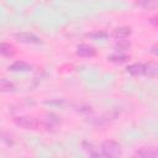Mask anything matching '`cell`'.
Returning a JSON list of instances; mask_svg holds the SVG:
<instances>
[{
	"mask_svg": "<svg viewBox=\"0 0 158 158\" xmlns=\"http://www.w3.org/2000/svg\"><path fill=\"white\" fill-rule=\"evenodd\" d=\"M100 153L101 157H109V158H115L121 154V146L116 141H105L102 142L100 147Z\"/></svg>",
	"mask_w": 158,
	"mask_h": 158,
	"instance_id": "obj_1",
	"label": "cell"
},
{
	"mask_svg": "<svg viewBox=\"0 0 158 158\" xmlns=\"http://www.w3.org/2000/svg\"><path fill=\"white\" fill-rule=\"evenodd\" d=\"M14 122L16 126L25 130H35L40 125V122L32 116H17L14 118Z\"/></svg>",
	"mask_w": 158,
	"mask_h": 158,
	"instance_id": "obj_2",
	"label": "cell"
},
{
	"mask_svg": "<svg viewBox=\"0 0 158 158\" xmlns=\"http://www.w3.org/2000/svg\"><path fill=\"white\" fill-rule=\"evenodd\" d=\"M14 37L16 38V41L21 42V43H27V44H40L42 43L41 38L38 36H36L35 33L31 32H17L14 35Z\"/></svg>",
	"mask_w": 158,
	"mask_h": 158,
	"instance_id": "obj_3",
	"label": "cell"
},
{
	"mask_svg": "<svg viewBox=\"0 0 158 158\" xmlns=\"http://www.w3.org/2000/svg\"><path fill=\"white\" fill-rule=\"evenodd\" d=\"M42 125H43V127L46 128V130H54V128H57L59 125H60V120H59V117L58 116H56V115H53V114H49V115H47L44 118H43V121H42Z\"/></svg>",
	"mask_w": 158,
	"mask_h": 158,
	"instance_id": "obj_4",
	"label": "cell"
},
{
	"mask_svg": "<svg viewBox=\"0 0 158 158\" xmlns=\"http://www.w3.org/2000/svg\"><path fill=\"white\" fill-rule=\"evenodd\" d=\"M136 157H142V158H157L158 157V151L154 147H142L135 152Z\"/></svg>",
	"mask_w": 158,
	"mask_h": 158,
	"instance_id": "obj_5",
	"label": "cell"
},
{
	"mask_svg": "<svg viewBox=\"0 0 158 158\" xmlns=\"http://www.w3.org/2000/svg\"><path fill=\"white\" fill-rule=\"evenodd\" d=\"M77 54L80 57H94L96 54V51L94 47L83 43V44H79L77 47Z\"/></svg>",
	"mask_w": 158,
	"mask_h": 158,
	"instance_id": "obj_6",
	"label": "cell"
},
{
	"mask_svg": "<svg viewBox=\"0 0 158 158\" xmlns=\"http://www.w3.org/2000/svg\"><path fill=\"white\" fill-rule=\"evenodd\" d=\"M31 69H32L31 64H28L23 60H16L9 65V70H12V72H28Z\"/></svg>",
	"mask_w": 158,
	"mask_h": 158,
	"instance_id": "obj_7",
	"label": "cell"
},
{
	"mask_svg": "<svg viewBox=\"0 0 158 158\" xmlns=\"http://www.w3.org/2000/svg\"><path fill=\"white\" fill-rule=\"evenodd\" d=\"M131 35V28L127 27V26H122V27H117L112 31L111 36L116 40H123V38H127L128 36Z\"/></svg>",
	"mask_w": 158,
	"mask_h": 158,
	"instance_id": "obj_8",
	"label": "cell"
},
{
	"mask_svg": "<svg viewBox=\"0 0 158 158\" xmlns=\"http://www.w3.org/2000/svg\"><path fill=\"white\" fill-rule=\"evenodd\" d=\"M127 72L132 75H142L144 74V64H141V63H135V64H131L128 65L127 68Z\"/></svg>",
	"mask_w": 158,
	"mask_h": 158,
	"instance_id": "obj_9",
	"label": "cell"
},
{
	"mask_svg": "<svg viewBox=\"0 0 158 158\" xmlns=\"http://www.w3.org/2000/svg\"><path fill=\"white\" fill-rule=\"evenodd\" d=\"M14 54H15V49L11 44L5 43V42L0 43V56H2V57H14Z\"/></svg>",
	"mask_w": 158,
	"mask_h": 158,
	"instance_id": "obj_10",
	"label": "cell"
},
{
	"mask_svg": "<svg viewBox=\"0 0 158 158\" xmlns=\"http://www.w3.org/2000/svg\"><path fill=\"white\" fill-rule=\"evenodd\" d=\"M128 59H130V56L123 54V53H114L107 57V60H110L112 63H125Z\"/></svg>",
	"mask_w": 158,
	"mask_h": 158,
	"instance_id": "obj_11",
	"label": "cell"
},
{
	"mask_svg": "<svg viewBox=\"0 0 158 158\" xmlns=\"http://www.w3.org/2000/svg\"><path fill=\"white\" fill-rule=\"evenodd\" d=\"M83 148L84 151H86L89 153V156L91 157H101V153L99 151V148H96L94 144L88 143V142H83Z\"/></svg>",
	"mask_w": 158,
	"mask_h": 158,
	"instance_id": "obj_12",
	"label": "cell"
},
{
	"mask_svg": "<svg viewBox=\"0 0 158 158\" xmlns=\"http://www.w3.org/2000/svg\"><path fill=\"white\" fill-rule=\"evenodd\" d=\"M158 73V65L156 63H148V64H144V74L148 75V77H152L154 78Z\"/></svg>",
	"mask_w": 158,
	"mask_h": 158,
	"instance_id": "obj_13",
	"label": "cell"
},
{
	"mask_svg": "<svg viewBox=\"0 0 158 158\" xmlns=\"http://www.w3.org/2000/svg\"><path fill=\"white\" fill-rule=\"evenodd\" d=\"M14 90H15L14 83H11L7 79H0V91L10 93V91H14Z\"/></svg>",
	"mask_w": 158,
	"mask_h": 158,
	"instance_id": "obj_14",
	"label": "cell"
},
{
	"mask_svg": "<svg viewBox=\"0 0 158 158\" xmlns=\"http://www.w3.org/2000/svg\"><path fill=\"white\" fill-rule=\"evenodd\" d=\"M136 4L138 6H141L143 9H148V10H152V9L157 7V0H139Z\"/></svg>",
	"mask_w": 158,
	"mask_h": 158,
	"instance_id": "obj_15",
	"label": "cell"
},
{
	"mask_svg": "<svg viewBox=\"0 0 158 158\" xmlns=\"http://www.w3.org/2000/svg\"><path fill=\"white\" fill-rule=\"evenodd\" d=\"M0 141L4 142V143H6V144H9V146L14 144L12 136L10 133H7V132H4V131H0Z\"/></svg>",
	"mask_w": 158,
	"mask_h": 158,
	"instance_id": "obj_16",
	"label": "cell"
},
{
	"mask_svg": "<svg viewBox=\"0 0 158 158\" xmlns=\"http://www.w3.org/2000/svg\"><path fill=\"white\" fill-rule=\"evenodd\" d=\"M130 46H131V43L123 38V40H118V42L116 43L115 47H116L117 49H120V51H126V49L130 48Z\"/></svg>",
	"mask_w": 158,
	"mask_h": 158,
	"instance_id": "obj_17",
	"label": "cell"
},
{
	"mask_svg": "<svg viewBox=\"0 0 158 158\" xmlns=\"http://www.w3.org/2000/svg\"><path fill=\"white\" fill-rule=\"evenodd\" d=\"M88 36H90V37H99V38H104V37H106L107 36V33L106 32H93V33H89Z\"/></svg>",
	"mask_w": 158,
	"mask_h": 158,
	"instance_id": "obj_18",
	"label": "cell"
},
{
	"mask_svg": "<svg viewBox=\"0 0 158 158\" xmlns=\"http://www.w3.org/2000/svg\"><path fill=\"white\" fill-rule=\"evenodd\" d=\"M153 54H157V44H154L153 47H152V51H151Z\"/></svg>",
	"mask_w": 158,
	"mask_h": 158,
	"instance_id": "obj_19",
	"label": "cell"
},
{
	"mask_svg": "<svg viewBox=\"0 0 158 158\" xmlns=\"http://www.w3.org/2000/svg\"><path fill=\"white\" fill-rule=\"evenodd\" d=\"M156 20H157V17H153V19H151V22H152V25H153V26H156V25H157Z\"/></svg>",
	"mask_w": 158,
	"mask_h": 158,
	"instance_id": "obj_20",
	"label": "cell"
}]
</instances>
